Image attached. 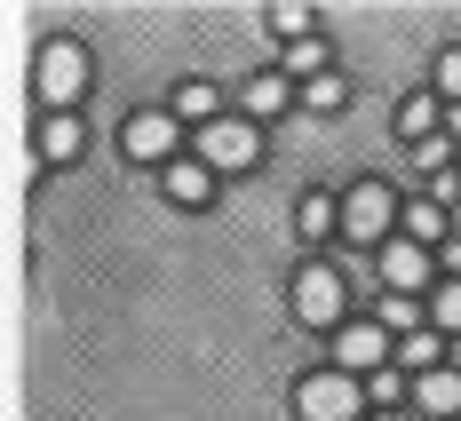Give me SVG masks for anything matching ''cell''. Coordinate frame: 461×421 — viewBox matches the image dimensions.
Returning <instances> with one entry per match:
<instances>
[{
  "label": "cell",
  "mask_w": 461,
  "mask_h": 421,
  "mask_svg": "<svg viewBox=\"0 0 461 421\" xmlns=\"http://www.w3.org/2000/svg\"><path fill=\"white\" fill-rule=\"evenodd\" d=\"M429 271H438V255L414 246V238H390V246H382V286H390V294H421Z\"/></svg>",
  "instance_id": "8"
},
{
  "label": "cell",
  "mask_w": 461,
  "mask_h": 421,
  "mask_svg": "<svg viewBox=\"0 0 461 421\" xmlns=\"http://www.w3.org/2000/svg\"><path fill=\"white\" fill-rule=\"evenodd\" d=\"M334 366H342V374H390V327H382V318H366V327H342L334 334Z\"/></svg>",
  "instance_id": "7"
},
{
  "label": "cell",
  "mask_w": 461,
  "mask_h": 421,
  "mask_svg": "<svg viewBox=\"0 0 461 421\" xmlns=\"http://www.w3.org/2000/svg\"><path fill=\"white\" fill-rule=\"evenodd\" d=\"M421 318H429V302H414V294H390V302H382V327L398 334V342H406V334H429Z\"/></svg>",
  "instance_id": "17"
},
{
  "label": "cell",
  "mask_w": 461,
  "mask_h": 421,
  "mask_svg": "<svg viewBox=\"0 0 461 421\" xmlns=\"http://www.w3.org/2000/svg\"><path fill=\"white\" fill-rule=\"evenodd\" d=\"M382 421H406V414H382Z\"/></svg>",
  "instance_id": "30"
},
{
  "label": "cell",
  "mask_w": 461,
  "mask_h": 421,
  "mask_svg": "<svg viewBox=\"0 0 461 421\" xmlns=\"http://www.w3.org/2000/svg\"><path fill=\"white\" fill-rule=\"evenodd\" d=\"M80 143H88V128H80L72 112H48V120H41V159H48V167H56V159H72Z\"/></svg>",
  "instance_id": "15"
},
{
  "label": "cell",
  "mask_w": 461,
  "mask_h": 421,
  "mask_svg": "<svg viewBox=\"0 0 461 421\" xmlns=\"http://www.w3.org/2000/svg\"><path fill=\"white\" fill-rule=\"evenodd\" d=\"M286 80H303V88L326 80V40H294V48H286Z\"/></svg>",
  "instance_id": "18"
},
{
  "label": "cell",
  "mask_w": 461,
  "mask_h": 421,
  "mask_svg": "<svg viewBox=\"0 0 461 421\" xmlns=\"http://www.w3.org/2000/svg\"><path fill=\"white\" fill-rule=\"evenodd\" d=\"M429 327H438V334H454V342H461V279H446L438 294H429Z\"/></svg>",
  "instance_id": "19"
},
{
  "label": "cell",
  "mask_w": 461,
  "mask_h": 421,
  "mask_svg": "<svg viewBox=\"0 0 461 421\" xmlns=\"http://www.w3.org/2000/svg\"><path fill=\"white\" fill-rule=\"evenodd\" d=\"M207 191H215V167H199V159H176V167H167V199H176V207H199Z\"/></svg>",
  "instance_id": "16"
},
{
  "label": "cell",
  "mask_w": 461,
  "mask_h": 421,
  "mask_svg": "<svg viewBox=\"0 0 461 421\" xmlns=\"http://www.w3.org/2000/svg\"><path fill=\"white\" fill-rule=\"evenodd\" d=\"M342 72H326V80H311V88H303V112H342Z\"/></svg>",
  "instance_id": "22"
},
{
  "label": "cell",
  "mask_w": 461,
  "mask_h": 421,
  "mask_svg": "<svg viewBox=\"0 0 461 421\" xmlns=\"http://www.w3.org/2000/svg\"><path fill=\"white\" fill-rule=\"evenodd\" d=\"M438 95H446V103H461V48H446V56H438Z\"/></svg>",
  "instance_id": "24"
},
{
  "label": "cell",
  "mask_w": 461,
  "mask_h": 421,
  "mask_svg": "<svg viewBox=\"0 0 461 421\" xmlns=\"http://www.w3.org/2000/svg\"><path fill=\"white\" fill-rule=\"evenodd\" d=\"M390 223H398L390 184H358L350 199H342V238H358V246H390Z\"/></svg>",
  "instance_id": "6"
},
{
  "label": "cell",
  "mask_w": 461,
  "mask_h": 421,
  "mask_svg": "<svg viewBox=\"0 0 461 421\" xmlns=\"http://www.w3.org/2000/svg\"><path fill=\"white\" fill-rule=\"evenodd\" d=\"M342 310H350V286H342V271L334 263H311L303 279H294V318L319 334H342Z\"/></svg>",
  "instance_id": "3"
},
{
  "label": "cell",
  "mask_w": 461,
  "mask_h": 421,
  "mask_svg": "<svg viewBox=\"0 0 461 421\" xmlns=\"http://www.w3.org/2000/svg\"><path fill=\"white\" fill-rule=\"evenodd\" d=\"M167 112H176L184 128H215V120H223V88H215V80H184Z\"/></svg>",
  "instance_id": "10"
},
{
  "label": "cell",
  "mask_w": 461,
  "mask_h": 421,
  "mask_svg": "<svg viewBox=\"0 0 461 421\" xmlns=\"http://www.w3.org/2000/svg\"><path fill=\"white\" fill-rule=\"evenodd\" d=\"M446 366H454V374H461V342H454V358H446Z\"/></svg>",
  "instance_id": "28"
},
{
  "label": "cell",
  "mask_w": 461,
  "mask_h": 421,
  "mask_svg": "<svg viewBox=\"0 0 461 421\" xmlns=\"http://www.w3.org/2000/svg\"><path fill=\"white\" fill-rule=\"evenodd\" d=\"M176 143H184V120H176V112H136V120L120 128V151H128L136 167H159V175L176 167Z\"/></svg>",
  "instance_id": "5"
},
{
  "label": "cell",
  "mask_w": 461,
  "mask_h": 421,
  "mask_svg": "<svg viewBox=\"0 0 461 421\" xmlns=\"http://www.w3.org/2000/svg\"><path fill=\"white\" fill-rule=\"evenodd\" d=\"M438 263H446V279H461V238H446V246H438Z\"/></svg>",
  "instance_id": "26"
},
{
  "label": "cell",
  "mask_w": 461,
  "mask_h": 421,
  "mask_svg": "<svg viewBox=\"0 0 461 421\" xmlns=\"http://www.w3.org/2000/svg\"><path fill=\"white\" fill-rule=\"evenodd\" d=\"M414 406H421L429 421H454V414H461V374H454V366L421 374V381H414Z\"/></svg>",
  "instance_id": "11"
},
{
  "label": "cell",
  "mask_w": 461,
  "mask_h": 421,
  "mask_svg": "<svg viewBox=\"0 0 461 421\" xmlns=\"http://www.w3.org/2000/svg\"><path fill=\"white\" fill-rule=\"evenodd\" d=\"M446 136H454V143H461V103H454V112H446Z\"/></svg>",
  "instance_id": "27"
},
{
  "label": "cell",
  "mask_w": 461,
  "mask_h": 421,
  "mask_svg": "<svg viewBox=\"0 0 461 421\" xmlns=\"http://www.w3.org/2000/svg\"><path fill=\"white\" fill-rule=\"evenodd\" d=\"M255 151H263V128L247 112H223L215 128H199V167H215V175H239Z\"/></svg>",
  "instance_id": "4"
},
{
  "label": "cell",
  "mask_w": 461,
  "mask_h": 421,
  "mask_svg": "<svg viewBox=\"0 0 461 421\" xmlns=\"http://www.w3.org/2000/svg\"><path fill=\"white\" fill-rule=\"evenodd\" d=\"M446 358H454V342H446L438 327H429V334H406V342H398V366H414V381H421V374H438Z\"/></svg>",
  "instance_id": "14"
},
{
  "label": "cell",
  "mask_w": 461,
  "mask_h": 421,
  "mask_svg": "<svg viewBox=\"0 0 461 421\" xmlns=\"http://www.w3.org/2000/svg\"><path fill=\"white\" fill-rule=\"evenodd\" d=\"M446 112H454V103H446L438 88H414V95H398V136H406V143H429L438 128H446Z\"/></svg>",
  "instance_id": "9"
},
{
  "label": "cell",
  "mask_w": 461,
  "mask_h": 421,
  "mask_svg": "<svg viewBox=\"0 0 461 421\" xmlns=\"http://www.w3.org/2000/svg\"><path fill=\"white\" fill-rule=\"evenodd\" d=\"M454 238H461V207H454Z\"/></svg>",
  "instance_id": "29"
},
{
  "label": "cell",
  "mask_w": 461,
  "mask_h": 421,
  "mask_svg": "<svg viewBox=\"0 0 461 421\" xmlns=\"http://www.w3.org/2000/svg\"><path fill=\"white\" fill-rule=\"evenodd\" d=\"M294 414H303V421H358V414H366V381L342 374V366L303 374V390H294Z\"/></svg>",
  "instance_id": "1"
},
{
  "label": "cell",
  "mask_w": 461,
  "mask_h": 421,
  "mask_svg": "<svg viewBox=\"0 0 461 421\" xmlns=\"http://www.w3.org/2000/svg\"><path fill=\"white\" fill-rule=\"evenodd\" d=\"M294 223H303V238H326V231H334V199H326V191H311Z\"/></svg>",
  "instance_id": "21"
},
{
  "label": "cell",
  "mask_w": 461,
  "mask_h": 421,
  "mask_svg": "<svg viewBox=\"0 0 461 421\" xmlns=\"http://www.w3.org/2000/svg\"><path fill=\"white\" fill-rule=\"evenodd\" d=\"M271 32H286V48H294V40H319V32H311V8H303V0H278V8H271Z\"/></svg>",
  "instance_id": "20"
},
{
  "label": "cell",
  "mask_w": 461,
  "mask_h": 421,
  "mask_svg": "<svg viewBox=\"0 0 461 421\" xmlns=\"http://www.w3.org/2000/svg\"><path fill=\"white\" fill-rule=\"evenodd\" d=\"M414 159L429 167V175H446V167H454V136H429V143H414Z\"/></svg>",
  "instance_id": "23"
},
{
  "label": "cell",
  "mask_w": 461,
  "mask_h": 421,
  "mask_svg": "<svg viewBox=\"0 0 461 421\" xmlns=\"http://www.w3.org/2000/svg\"><path fill=\"white\" fill-rule=\"evenodd\" d=\"M366 398H374V406H390V414H398V374H374V381H366Z\"/></svg>",
  "instance_id": "25"
},
{
  "label": "cell",
  "mask_w": 461,
  "mask_h": 421,
  "mask_svg": "<svg viewBox=\"0 0 461 421\" xmlns=\"http://www.w3.org/2000/svg\"><path fill=\"white\" fill-rule=\"evenodd\" d=\"M32 80H41V103H48V112H72V103L88 95V48H80V40H48Z\"/></svg>",
  "instance_id": "2"
},
{
  "label": "cell",
  "mask_w": 461,
  "mask_h": 421,
  "mask_svg": "<svg viewBox=\"0 0 461 421\" xmlns=\"http://www.w3.org/2000/svg\"><path fill=\"white\" fill-rule=\"evenodd\" d=\"M406 238L438 255V246L454 238V207H438V199H414V207H406Z\"/></svg>",
  "instance_id": "12"
},
{
  "label": "cell",
  "mask_w": 461,
  "mask_h": 421,
  "mask_svg": "<svg viewBox=\"0 0 461 421\" xmlns=\"http://www.w3.org/2000/svg\"><path fill=\"white\" fill-rule=\"evenodd\" d=\"M239 103H247V120H271V112L294 103V88H286V72H255V80L239 88Z\"/></svg>",
  "instance_id": "13"
}]
</instances>
